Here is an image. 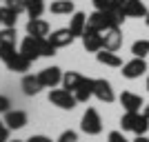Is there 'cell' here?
<instances>
[{
  "mask_svg": "<svg viewBox=\"0 0 149 142\" xmlns=\"http://www.w3.org/2000/svg\"><path fill=\"white\" fill-rule=\"evenodd\" d=\"M145 116H147V118H149V105H147V107H145Z\"/></svg>",
  "mask_w": 149,
  "mask_h": 142,
  "instance_id": "obj_34",
  "label": "cell"
},
{
  "mask_svg": "<svg viewBox=\"0 0 149 142\" xmlns=\"http://www.w3.org/2000/svg\"><path fill=\"white\" fill-rule=\"evenodd\" d=\"M38 78H40V82H42L45 89H56V85L62 82V71L58 67H47V69H42V71L38 73Z\"/></svg>",
  "mask_w": 149,
  "mask_h": 142,
  "instance_id": "obj_10",
  "label": "cell"
},
{
  "mask_svg": "<svg viewBox=\"0 0 149 142\" xmlns=\"http://www.w3.org/2000/svg\"><path fill=\"white\" fill-rule=\"evenodd\" d=\"M80 129L85 131L87 136H98L100 131H102V120H100L96 109L89 107L87 111H85V116H82V120H80Z\"/></svg>",
  "mask_w": 149,
  "mask_h": 142,
  "instance_id": "obj_3",
  "label": "cell"
},
{
  "mask_svg": "<svg viewBox=\"0 0 149 142\" xmlns=\"http://www.w3.org/2000/svg\"><path fill=\"white\" fill-rule=\"evenodd\" d=\"M7 64V69L9 71H13V73H25V71H29V67H31V60H27L22 53H20V49L13 53L9 60L5 62Z\"/></svg>",
  "mask_w": 149,
  "mask_h": 142,
  "instance_id": "obj_12",
  "label": "cell"
},
{
  "mask_svg": "<svg viewBox=\"0 0 149 142\" xmlns=\"http://www.w3.org/2000/svg\"><path fill=\"white\" fill-rule=\"evenodd\" d=\"M27 36L49 38V22L42 18H29V22H27Z\"/></svg>",
  "mask_w": 149,
  "mask_h": 142,
  "instance_id": "obj_11",
  "label": "cell"
},
{
  "mask_svg": "<svg viewBox=\"0 0 149 142\" xmlns=\"http://www.w3.org/2000/svg\"><path fill=\"white\" fill-rule=\"evenodd\" d=\"M0 22L5 27H16V22H18V11L13 9V7H0Z\"/></svg>",
  "mask_w": 149,
  "mask_h": 142,
  "instance_id": "obj_21",
  "label": "cell"
},
{
  "mask_svg": "<svg viewBox=\"0 0 149 142\" xmlns=\"http://www.w3.org/2000/svg\"><path fill=\"white\" fill-rule=\"evenodd\" d=\"M134 142H149V140L145 136H136V140H134Z\"/></svg>",
  "mask_w": 149,
  "mask_h": 142,
  "instance_id": "obj_33",
  "label": "cell"
},
{
  "mask_svg": "<svg viewBox=\"0 0 149 142\" xmlns=\"http://www.w3.org/2000/svg\"><path fill=\"white\" fill-rule=\"evenodd\" d=\"M120 105L125 107V111H140V107L145 105L143 98L138 93H131V91H123L120 93Z\"/></svg>",
  "mask_w": 149,
  "mask_h": 142,
  "instance_id": "obj_16",
  "label": "cell"
},
{
  "mask_svg": "<svg viewBox=\"0 0 149 142\" xmlns=\"http://www.w3.org/2000/svg\"><path fill=\"white\" fill-rule=\"evenodd\" d=\"M9 127L7 124H0V142H9Z\"/></svg>",
  "mask_w": 149,
  "mask_h": 142,
  "instance_id": "obj_31",
  "label": "cell"
},
{
  "mask_svg": "<svg viewBox=\"0 0 149 142\" xmlns=\"http://www.w3.org/2000/svg\"><path fill=\"white\" fill-rule=\"evenodd\" d=\"M93 96H96L100 102H107V105L116 100V93H113L109 80H105V78H96V80H93Z\"/></svg>",
  "mask_w": 149,
  "mask_h": 142,
  "instance_id": "obj_4",
  "label": "cell"
},
{
  "mask_svg": "<svg viewBox=\"0 0 149 142\" xmlns=\"http://www.w3.org/2000/svg\"><path fill=\"white\" fill-rule=\"evenodd\" d=\"M56 51L58 47L49 38H40V58H51V56H56Z\"/></svg>",
  "mask_w": 149,
  "mask_h": 142,
  "instance_id": "obj_24",
  "label": "cell"
},
{
  "mask_svg": "<svg viewBox=\"0 0 149 142\" xmlns=\"http://www.w3.org/2000/svg\"><path fill=\"white\" fill-rule=\"evenodd\" d=\"M5 2H9V0H5Z\"/></svg>",
  "mask_w": 149,
  "mask_h": 142,
  "instance_id": "obj_38",
  "label": "cell"
},
{
  "mask_svg": "<svg viewBox=\"0 0 149 142\" xmlns=\"http://www.w3.org/2000/svg\"><path fill=\"white\" fill-rule=\"evenodd\" d=\"M49 102L51 105H56L58 109H65V111H71L76 105H78V100H76V96L69 89H51L49 91Z\"/></svg>",
  "mask_w": 149,
  "mask_h": 142,
  "instance_id": "obj_2",
  "label": "cell"
},
{
  "mask_svg": "<svg viewBox=\"0 0 149 142\" xmlns=\"http://www.w3.org/2000/svg\"><path fill=\"white\" fill-rule=\"evenodd\" d=\"M102 49H109V51H118L123 47V31L120 27H109V29L102 31Z\"/></svg>",
  "mask_w": 149,
  "mask_h": 142,
  "instance_id": "obj_6",
  "label": "cell"
},
{
  "mask_svg": "<svg viewBox=\"0 0 149 142\" xmlns=\"http://www.w3.org/2000/svg\"><path fill=\"white\" fill-rule=\"evenodd\" d=\"M49 11L56 13V16H69V13L76 11L74 0H54V2L49 5Z\"/></svg>",
  "mask_w": 149,
  "mask_h": 142,
  "instance_id": "obj_20",
  "label": "cell"
},
{
  "mask_svg": "<svg viewBox=\"0 0 149 142\" xmlns=\"http://www.w3.org/2000/svg\"><path fill=\"white\" fill-rule=\"evenodd\" d=\"M96 60L100 64H107V67H123V60L118 58L116 51H109V49H100L96 53Z\"/></svg>",
  "mask_w": 149,
  "mask_h": 142,
  "instance_id": "obj_19",
  "label": "cell"
},
{
  "mask_svg": "<svg viewBox=\"0 0 149 142\" xmlns=\"http://www.w3.org/2000/svg\"><path fill=\"white\" fill-rule=\"evenodd\" d=\"M120 127H123V131H131L136 136H145L149 129V118L140 111H125V116L120 118Z\"/></svg>",
  "mask_w": 149,
  "mask_h": 142,
  "instance_id": "obj_1",
  "label": "cell"
},
{
  "mask_svg": "<svg viewBox=\"0 0 149 142\" xmlns=\"http://www.w3.org/2000/svg\"><path fill=\"white\" fill-rule=\"evenodd\" d=\"M13 142H25V140H13Z\"/></svg>",
  "mask_w": 149,
  "mask_h": 142,
  "instance_id": "obj_37",
  "label": "cell"
},
{
  "mask_svg": "<svg viewBox=\"0 0 149 142\" xmlns=\"http://www.w3.org/2000/svg\"><path fill=\"white\" fill-rule=\"evenodd\" d=\"M9 107H11V102H9V98L0 93V113H7V111H9Z\"/></svg>",
  "mask_w": 149,
  "mask_h": 142,
  "instance_id": "obj_30",
  "label": "cell"
},
{
  "mask_svg": "<svg viewBox=\"0 0 149 142\" xmlns=\"http://www.w3.org/2000/svg\"><path fill=\"white\" fill-rule=\"evenodd\" d=\"M49 40L56 44L58 49H62V47H69V44L74 42V36H71V31H69V27H67V29L51 31V33H49Z\"/></svg>",
  "mask_w": 149,
  "mask_h": 142,
  "instance_id": "obj_18",
  "label": "cell"
},
{
  "mask_svg": "<svg viewBox=\"0 0 149 142\" xmlns=\"http://www.w3.org/2000/svg\"><path fill=\"white\" fill-rule=\"evenodd\" d=\"M145 20H147V27H149V13H147V18H145Z\"/></svg>",
  "mask_w": 149,
  "mask_h": 142,
  "instance_id": "obj_35",
  "label": "cell"
},
{
  "mask_svg": "<svg viewBox=\"0 0 149 142\" xmlns=\"http://www.w3.org/2000/svg\"><path fill=\"white\" fill-rule=\"evenodd\" d=\"M74 96H76L78 102H87V100L93 96V80L91 78H85V76H82V80H80V85L76 87Z\"/></svg>",
  "mask_w": 149,
  "mask_h": 142,
  "instance_id": "obj_17",
  "label": "cell"
},
{
  "mask_svg": "<svg viewBox=\"0 0 149 142\" xmlns=\"http://www.w3.org/2000/svg\"><path fill=\"white\" fill-rule=\"evenodd\" d=\"M56 142H78V133H76V131H62L60 133V138H58Z\"/></svg>",
  "mask_w": 149,
  "mask_h": 142,
  "instance_id": "obj_28",
  "label": "cell"
},
{
  "mask_svg": "<svg viewBox=\"0 0 149 142\" xmlns=\"http://www.w3.org/2000/svg\"><path fill=\"white\" fill-rule=\"evenodd\" d=\"M82 44L85 49L91 51V53H98L105 44H102V31H96V29H85L82 33Z\"/></svg>",
  "mask_w": 149,
  "mask_h": 142,
  "instance_id": "obj_8",
  "label": "cell"
},
{
  "mask_svg": "<svg viewBox=\"0 0 149 142\" xmlns=\"http://www.w3.org/2000/svg\"><path fill=\"white\" fill-rule=\"evenodd\" d=\"M123 13L125 18H147V7L143 0H123Z\"/></svg>",
  "mask_w": 149,
  "mask_h": 142,
  "instance_id": "obj_9",
  "label": "cell"
},
{
  "mask_svg": "<svg viewBox=\"0 0 149 142\" xmlns=\"http://www.w3.org/2000/svg\"><path fill=\"white\" fill-rule=\"evenodd\" d=\"M16 27H5V29H0V44H11L16 47Z\"/></svg>",
  "mask_w": 149,
  "mask_h": 142,
  "instance_id": "obj_25",
  "label": "cell"
},
{
  "mask_svg": "<svg viewBox=\"0 0 149 142\" xmlns=\"http://www.w3.org/2000/svg\"><path fill=\"white\" fill-rule=\"evenodd\" d=\"M145 71H147L145 58H134V60H129V62L123 64V76L127 78V80H136V78L145 76Z\"/></svg>",
  "mask_w": 149,
  "mask_h": 142,
  "instance_id": "obj_5",
  "label": "cell"
},
{
  "mask_svg": "<svg viewBox=\"0 0 149 142\" xmlns=\"http://www.w3.org/2000/svg\"><path fill=\"white\" fill-rule=\"evenodd\" d=\"M20 87H22V93H25V96H38L40 89H45L42 82H40V78L33 76V73H25V78H22Z\"/></svg>",
  "mask_w": 149,
  "mask_h": 142,
  "instance_id": "obj_14",
  "label": "cell"
},
{
  "mask_svg": "<svg viewBox=\"0 0 149 142\" xmlns=\"http://www.w3.org/2000/svg\"><path fill=\"white\" fill-rule=\"evenodd\" d=\"M0 124H2V122H0Z\"/></svg>",
  "mask_w": 149,
  "mask_h": 142,
  "instance_id": "obj_40",
  "label": "cell"
},
{
  "mask_svg": "<svg viewBox=\"0 0 149 142\" xmlns=\"http://www.w3.org/2000/svg\"><path fill=\"white\" fill-rule=\"evenodd\" d=\"M80 80H82V76L78 73V71H67V73L62 76V87H65V89H69V91L74 93L76 87L80 85Z\"/></svg>",
  "mask_w": 149,
  "mask_h": 142,
  "instance_id": "obj_22",
  "label": "cell"
},
{
  "mask_svg": "<svg viewBox=\"0 0 149 142\" xmlns=\"http://www.w3.org/2000/svg\"><path fill=\"white\" fill-rule=\"evenodd\" d=\"M85 29H87V13L74 11V13H71V22H69V31H71V36H74V38H82Z\"/></svg>",
  "mask_w": 149,
  "mask_h": 142,
  "instance_id": "obj_13",
  "label": "cell"
},
{
  "mask_svg": "<svg viewBox=\"0 0 149 142\" xmlns=\"http://www.w3.org/2000/svg\"><path fill=\"white\" fill-rule=\"evenodd\" d=\"M5 124L9 127V129H22L27 124V113L20 111V109H9V111L5 113Z\"/></svg>",
  "mask_w": 149,
  "mask_h": 142,
  "instance_id": "obj_15",
  "label": "cell"
},
{
  "mask_svg": "<svg viewBox=\"0 0 149 142\" xmlns=\"http://www.w3.org/2000/svg\"><path fill=\"white\" fill-rule=\"evenodd\" d=\"M27 142H51V138H47V136H31Z\"/></svg>",
  "mask_w": 149,
  "mask_h": 142,
  "instance_id": "obj_32",
  "label": "cell"
},
{
  "mask_svg": "<svg viewBox=\"0 0 149 142\" xmlns=\"http://www.w3.org/2000/svg\"><path fill=\"white\" fill-rule=\"evenodd\" d=\"M131 53H134V58H147L149 40H136V42L131 44Z\"/></svg>",
  "mask_w": 149,
  "mask_h": 142,
  "instance_id": "obj_26",
  "label": "cell"
},
{
  "mask_svg": "<svg viewBox=\"0 0 149 142\" xmlns=\"http://www.w3.org/2000/svg\"><path fill=\"white\" fill-rule=\"evenodd\" d=\"M147 91H149V78H147Z\"/></svg>",
  "mask_w": 149,
  "mask_h": 142,
  "instance_id": "obj_36",
  "label": "cell"
},
{
  "mask_svg": "<svg viewBox=\"0 0 149 142\" xmlns=\"http://www.w3.org/2000/svg\"><path fill=\"white\" fill-rule=\"evenodd\" d=\"M0 25H2V22H0Z\"/></svg>",
  "mask_w": 149,
  "mask_h": 142,
  "instance_id": "obj_39",
  "label": "cell"
},
{
  "mask_svg": "<svg viewBox=\"0 0 149 142\" xmlns=\"http://www.w3.org/2000/svg\"><path fill=\"white\" fill-rule=\"evenodd\" d=\"M107 142H129V140H127L120 131H111V133H109V138H107Z\"/></svg>",
  "mask_w": 149,
  "mask_h": 142,
  "instance_id": "obj_29",
  "label": "cell"
},
{
  "mask_svg": "<svg viewBox=\"0 0 149 142\" xmlns=\"http://www.w3.org/2000/svg\"><path fill=\"white\" fill-rule=\"evenodd\" d=\"M98 11H116L123 7V0H91Z\"/></svg>",
  "mask_w": 149,
  "mask_h": 142,
  "instance_id": "obj_23",
  "label": "cell"
},
{
  "mask_svg": "<svg viewBox=\"0 0 149 142\" xmlns=\"http://www.w3.org/2000/svg\"><path fill=\"white\" fill-rule=\"evenodd\" d=\"M13 53H16V47H11V44H0V60L2 62H7Z\"/></svg>",
  "mask_w": 149,
  "mask_h": 142,
  "instance_id": "obj_27",
  "label": "cell"
},
{
  "mask_svg": "<svg viewBox=\"0 0 149 142\" xmlns=\"http://www.w3.org/2000/svg\"><path fill=\"white\" fill-rule=\"evenodd\" d=\"M20 53L27 58V60L36 62L40 58V38H33V36H27L22 42H20Z\"/></svg>",
  "mask_w": 149,
  "mask_h": 142,
  "instance_id": "obj_7",
  "label": "cell"
}]
</instances>
